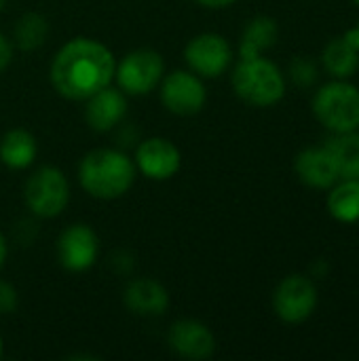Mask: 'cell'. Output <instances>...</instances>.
<instances>
[{
    "mask_svg": "<svg viewBox=\"0 0 359 361\" xmlns=\"http://www.w3.org/2000/svg\"><path fill=\"white\" fill-rule=\"evenodd\" d=\"M114 70L116 59L104 42L78 36L55 53L49 78L61 97L85 102L114 80Z\"/></svg>",
    "mask_w": 359,
    "mask_h": 361,
    "instance_id": "cell-1",
    "label": "cell"
},
{
    "mask_svg": "<svg viewBox=\"0 0 359 361\" xmlns=\"http://www.w3.org/2000/svg\"><path fill=\"white\" fill-rule=\"evenodd\" d=\"M231 85L235 95L254 108H271L286 97V76L264 55L239 59L233 70Z\"/></svg>",
    "mask_w": 359,
    "mask_h": 361,
    "instance_id": "cell-3",
    "label": "cell"
},
{
    "mask_svg": "<svg viewBox=\"0 0 359 361\" xmlns=\"http://www.w3.org/2000/svg\"><path fill=\"white\" fill-rule=\"evenodd\" d=\"M49 38V21L40 13H25L15 21L13 27V47L19 51H36Z\"/></svg>",
    "mask_w": 359,
    "mask_h": 361,
    "instance_id": "cell-21",
    "label": "cell"
},
{
    "mask_svg": "<svg viewBox=\"0 0 359 361\" xmlns=\"http://www.w3.org/2000/svg\"><path fill=\"white\" fill-rule=\"evenodd\" d=\"M343 36H345V38H347V40H349V42H351V44H353V47L359 51V23L358 25H353L351 30H347Z\"/></svg>",
    "mask_w": 359,
    "mask_h": 361,
    "instance_id": "cell-26",
    "label": "cell"
},
{
    "mask_svg": "<svg viewBox=\"0 0 359 361\" xmlns=\"http://www.w3.org/2000/svg\"><path fill=\"white\" fill-rule=\"evenodd\" d=\"M2 345H4V343H2V334H0V355H2Z\"/></svg>",
    "mask_w": 359,
    "mask_h": 361,
    "instance_id": "cell-29",
    "label": "cell"
},
{
    "mask_svg": "<svg viewBox=\"0 0 359 361\" xmlns=\"http://www.w3.org/2000/svg\"><path fill=\"white\" fill-rule=\"evenodd\" d=\"M315 118L332 133L359 129V87L349 78H332L313 97Z\"/></svg>",
    "mask_w": 359,
    "mask_h": 361,
    "instance_id": "cell-4",
    "label": "cell"
},
{
    "mask_svg": "<svg viewBox=\"0 0 359 361\" xmlns=\"http://www.w3.org/2000/svg\"><path fill=\"white\" fill-rule=\"evenodd\" d=\"M6 256H8V243H6V237H4L2 231H0V269H2L4 262H6Z\"/></svg>",
    "mask_w": 359,
    "mask_h": 361,
    "instance_id": "cell-27",
    "label": "cell"
},
{
    "mask_svg": "<svg viewBox=\"0 0 359 361\" xmlns=\"http://www.w3.org/2000/svg\"><path fill=\"white\" fill-rule=\"evenodd\" d=\"M125 307L140 317H161L169 309V292L150 277L131 279L123 294Z\"/></svg>",
    "mask_w": 359,
    "mask_h": 361,
    "instance_id": "cell-15",
    "label": "cell"
},
{
    "mask_svg": "<svg viewBox=\"0 0 359 361\" xmlns=\"http://www.w3.org/2000/svg\"><path fill=\"white\" fill-rule=\"evenodd\" d=\"M165 76L163 55L154 49L129 51L114 70V80L125 95H148Z\"/></svg>",
    "mask_w": 359,
    "mask_h": 361,
    "instance_id": "cell-6",
    "label": "cell"
},
{
    "mask_svg": "<svg viewBox=\"0 0 359 361\" xmlns=\"http://www.w3.org/2000/svg\"><path fill=\"white\" fill-rule=\"evenodd\" d=\"M328 214L341 224L359 222V180H339L328 188Z\"/></svg>",
    "mask_w": 359,
    "mask_h": 361,
    "instance_id": "cell-19",
    "label": "cell"
},
{
    "mask_svg": "<svg viewBox=\"0 0 359 361\" xmlns=\"http://www.w3.org/2000/svg\"><path fill=\"white\" fill-rule=\"evenodd\" d=\"M343 180H359V129L334 133L326 144Z\"/></svg>",
    "mask_w": 359,
    "mask_h": 361,
    "instance_id": "cell-20",
    "label": "cell"
},
{
    "mask_svg": "<svg viewBox=\"0 0 359 361\" xmlns=\"http://www.w3.org/2000/svg\"><path fill=\"white\" fill-rule=\"evenodd\" d=\"M36 154L38 142L28 129L15 127L0 137V163L8 169H28L30 165H34Z\"/></svg>",
    "mask_w": 359,
    "mask_h": 361,
    "instance_id": "cell-17",
    "label": "cell"
},
{
    "mask_svg": "<svg viewBox=\"0 0 359 361\" xmlns=\"http://www.w3.org/2000/svg\"><path fill=\"white\" fill-rule=\"evenodd\" d=\"M322 66L332 78H351L359 70V51L345 38H332L322 51Z\"/></svg>",
    "mask_w": 359,
    "mask_h": 361,
    "instance_id": "cell-18",
    "label": "cell"
},
{
    "mask_svg": "<svg viewBox=\"0 0 359 361\" xmlns=\"http://www.w3.org/2000/svg\"><path fill=\"white\" fill-rule=\"evenodd\" d=\"M294 171L305 186L317 190H328L341 180L334 159L326 146H311L300 150L294 159Z\"/></svg>",
    "mask_w": 359,
    "mask_h": 361,
    "instance_id": "cell-14",
    "label": "cell"
},
{
    "mask_svg": "<svg viewBox=\"0 0 359 361\" xmlns=\"http://www.w3.org/2000/svg\"><path fill=\"white\" fill-rule=\"evenodd\" d=\"M184 61L197 76L218 78L229 70L233 61V49L222 34L203 32L193 36L184 47Z\"/></svg>",
    "mask_w": 359,
    "mask_h": 361,
    "instance_id": "cell-9",
    "label": "cell"
},
{
    "mask_svg": "<svg viewBox=\"0 0 359 361\" xmlns=\"http://www.w3.org/2000/svg\"><path fill=\"white\" fill-rule=\"evenodd\" d=\"M127 114V95L116 87H104L85 99V121L87 125L97 131L106 133L112 131Z\"/></svg>",
    "mask_w": 359,
    "mask_h": 361,
    "instance_id": "cell-13",
    "label": "cell"
},
{
    "mask_svg": "<svg viewBox=\"0 0 359 361\" xmlns=\"http://www.w3.org/2000/svg\"><path fill=\"white\" fill-rule=\"evenodd\" d=\"M19 307V294L13 283L0 279V315H11Z\"/></svg>",
    "mask_w": 359,
    "mask_h": 361,
    "instance_id": "cell-23",
    "label": "cell"
},
{
    "mask_svg": "<svg viewBox=\"0 0 359 361\" xmlns=\"http://www.w3.org/2000/svg\"><path fill=\"white\" fill-rule=\"evenodd\" d=\"M161 104L176 116H193L205 108L207 89L190 70H174L161 78Z\"/></svg>",
    "mask_w": 359,
    "mask_h": 361,
    "instance_id": "cell-8",
    "label": "cell"
},
{
    "mask_svg": "<svg viewBox=\"0 0 359 361\" xmlns=\"http://www.w3.org/2000/svg\"><path fill=\"white\" fill-rule=\"evenodd\" d=\"M317 76H320V70H317L315 61L309 59V57H305V55L294 57V61L290 63V78L298 87H311V85H315Z\"/></svg>",
    "mask_w": 359,
    "mask_h": 361,
    "instance_id": "cell-22",
    "label": "cell"
},
{
    "mask_svg": "<svg viewBox=\"0 0 359 361\" xmlns=\"http://www.w3.org/2000/svg\"><path fill=\"white\" fill-rule=\"evenodd\" d=\"M4 6H6V0H0V11H2Z\"/></svg>",
    "mask_w": 359,
    "mask_h": 361,
    "instance_id": "cell-28",
    "label": "cell"
},
{
    "mask_svg": "<svg viewBox=\"0 0 359 361\" xmlns=\"http://www.w3.org/2000/svg\"><path fill=\"white\" fill-rule=\"evenodd\" d=\"M99 256V239L89 224L76 222L61 231L57 239V260L70 273L89 271Z\"/></svg>",
    "mask_w": 359,
    "mask_h": 361,
    "instance_id": "cell-10",
    "label": "cell"
},
{
    "mask_svg": "<svg viewBox=\"0 0 359 361\" xmlns=\"http://www.w3.org/2000/svg\"><path fill=\"white\" fill-rule=\"evenodd\" d=\"M133 159L114 148H95L80 159L78 182L83 190L99 201H114L127 195L135 182Z\"/></svg>",
    "mask_w": 359,
    "mask_h": 361,
    "instance_id": "cell-2",
    "label": "cell"
},
{
    "mask_svg": "<svg viewBox=\"0 0 359 361\" xmlns=\"http://www.w3.org/2000/svg\"><path fill=\"white\" fill-rule=\"evenodd\" d=\"M279 23L269 15H256L248 21L239 42V59H252L264 55L277 44Z\"/></svg>",
    "mask_w": 359,
    "mask_h": 361,
    "instance_id": "cell-16",
    "label": "cell"
},
{
    "mask_svg": "<svg viewBox=\"0 0 359 361\" xmlns=\"http://www.w3.org/2000/svg\"><path fill=\"white\" fill-rule=\"evenodd\" d=\"M320 302L317 286L307 275H288L273 292V311L284 324L307 322Z\"/></svg>",
    "mask_w": 359,
    "mask_h": 361,
    "instance_id": "cell-7",
    "label": "cell"
},
{
    "mask_svg": "<svg viewBox=\"0 0 359 361\" xmlns=\"http://www.w3.org/2000/svg\"><path fill=\"white\" fill-rule=\"evenodd\" d=\"M11 61H13V42L0 32V74L8 68Z\"/></svg>",
    "mask_w": 359,
    "mask_h": 361,
    "instance_id": "cell-24",
    "label": "cell"
},
{
    "mask_svg": "<svg viewBox=\"0 0 359 361\" xmlns=\"http://www.w3.org/2000/svg\"><path fill=\"white\" fill-rule=\"evenodd\" d=\"M353 2H355V4H358V6H359V0H353Z\"/></svg>",
    "mask_w": 359,
    "mask_h": 361,
    "instance_id": "cell-30",
    "label": "cell"
},
{
    "mask_svg": "<svg viewBox=\"0 0 359 361\" xmlns=\"http://www.w3.org/2000/svg\"><path fill=\"white\" fill-rule=\"evenodd\" d=\"M169 349L190 361L209 360L216 351V338L212 330L199 319H178L167 334Z\"/></svg>",
    "mask_w": 359,
    "mask_h": 361,
    "instance_id": "cell-12",
    "label": "cell"
},
{
    "mask_svg": "<svg viewBox=\"0 0 359 361\" xmlns=\"http://www.w3.org/2000/svg\"><path fill=\"white\" fill-rule=\"evenodd\" d=\"M23 199L36 218H57L70 203V182L59 167L42 165L25 180Z\"/></svg>",
    "mask_w": 359,
    "mask_h": 361,
    "instance_id": "cell-5",
    "label": "cell"
},
{
    "mask_svg": "<svg viewBox=\"0 0 359 361\" xmlns=\"http://www.w3.org/2000/svg\"><path fill=\"white\" fill-rule=\"evenodd\" d=\"M133 163L144 178L154 182H165L180 171L182 154L178 146L167 137H146L135 148Z\"/></svg>",
    "mask_w": 359,
    "mask_h": 361,
    "instance_id": "cell-11",
    "label": "cell"
},
{
    "mask_svg": "<svg viewBox=\"0 0 359 361\" xmlns=\"http://www.w3.org/2000/svg\"><path fill=\"white\" fill-rule=\"evenodd\" d=\"M195 2L205 8H226V6L235 4L237 0H195Z\"/></svg>",
    "mask_w": 359,
    "mask_h": 361,
    "instance_id": "cell-25",
    "label": "cell"
}]
</instances>
